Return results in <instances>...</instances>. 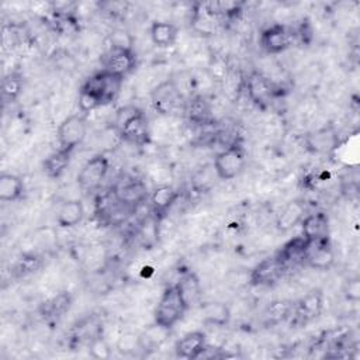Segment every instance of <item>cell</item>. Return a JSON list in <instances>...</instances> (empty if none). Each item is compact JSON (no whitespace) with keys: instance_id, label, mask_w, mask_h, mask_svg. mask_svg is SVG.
<instances>
[{"instance_id":"cell-1","label":"cell","mask_w":360,"mask_h":360,"mask_svg":"<svg viewBox=\"0 0 360 360\" xmlns=\"http://www.w3.org/2000/svg\"><path fill=\"white\" fill-rule=\"evenodd\" d=\"M124 77L100 70L84 80L79 89V108L82 112H90L103 105L111 104L121 93Z\"/></svg>"},{"instance_id":"cell-2","label":"cell","mask_w":360,"mask_h":360,"mask_svg":"<svg viewBox=\"0 0 360 360\" xmlns=\"http://www.w3.org/2000/svg\"><path fill=\"white\" fill-rule=\"evenodd\" d=\"M115 128L122 141L135 146H143L150 139L149 121L135 105H125L117 111Z\"/></svg>"},{"instance_id":"cell-3","label":"cell","mask_w":360,"mask_h":360,"mask_svg":"<svg viewBox=\"0 0 360 360\" xmlns=\"http://www.w3.org/2000/svg\"><path fill=\"white\" fill-rule=\"evenodd\" d=\"M188 304L186 302L180 288L177 284H172L165 288L156 308L153 312V323L172 329L177 322H180L188 309Z\"/></svg>"},{"instance_id":"cell-4","label":"cell","mask_w":360,"mask_h":360,"mask_svg":"<svg viewBox=\"0 0 360 360\" xmlns=\"http://www.w3.org/2000/svg\"><path fill=\"white\" fill-rule=\"evenodd\" d=\"M224 20L225 18L218 7V1L195 3L193 6L190 25L198 35L210 37L218 30Z\"/></svg>"},{"instance_id":"cell-5","label":"cell","mask_w":360,"mask_h":360,"mask_svg":"<svg viewBox=\"0 0 360 360\" xmlns=\"http://www.w3.org/2000/svg\"><path fill=\"white\" fill-rule=\"evenodd\" d=\"M246 165V153L242 145L233 143L217 153L214 159V170L218 179L232 180L238 177Z\"/></svg>"},{"instance_id":"cell-6","label":"cell","mask_w":360,"mask_h":360,"mask_svg":"<svg viewBox=\"0 0 360 360\" xmlns=\"http://www.w3.org/2000/svg\"><path fill=\"white\" fill-rule=\"evenodd\" d=\"M87 121L82 114L68 115L58 127L56 138L59 148L73 152L86 138Z\"/></svg>"},{"instance_id":"cell-7","label":"cell","mask_w":360,"mask_h":360,"mask_svg":"<svg viewBox=\"0 0 360 360\" xmlns=\"http://www.w3.org/2000/svg\"><path fill=\"white\" fill-rule=\"evenodd\" d=\"M103 70L125 77L136 66V56L129 46L111 45L101 56Z\"/></svg>"},{"instance_id":"cell-8","label":"cell","mask_w":360,"mask_h":360,"mask_svg":"<svg viewBox=\"0 0 360 360\" xmlns=\"http://www.w3.org/2000/svg\"><path fill=\"white\" fill-rule=\"evenodd\" d=\"M110 169V162L105 155L98 153L90 158L77 173V184L84 190H94L97 188L104 179L107 177Z\"/></svg>"},{"instance_id":"cell-9","label":"cell","mask_w":360,"mask_h":360,"mask_svg":"<svg viewBox=\"0 0 360 360\" xmlns=\"http://www.w3.org/2000/svg\"><path fill=\"white\" fill-rule=\"evenodd\" d=\"M294 30L288 28L284 24H271L264 28L260 34V46L267 53H281L288 49L294 42Z\"/></svg>"},{"instance_id":"cell-10","label":"cell","mask_w":360,"mask_h":360,"mask_svg":"<svg viewBox=\"0 0 360 360\" xmlns=\"http://www.w3.org/2000/svg\"><path fill=\"white\" fill-rule=\"evenodd\" d=\"M245 87L249 100L260 108L267 107L269 103L276 96L274 84L267 76H264L259 70H253L249 73V76L245 80Z\"/></svg>"},{"instance_id":"cell-11","label":"cell","mask_w":360,"mask_h":360,"mask_svg":"<svg viewBox=\"0 0 360 360\" xmlns=\"http://www.w3.org/2000/svg\"><path fill=\"white\" fill-rule=\"evenodd\" d=\"M150 100L158 112L170 114L180 105L183 96L177 83L173 79H167L152 90Z\"/></svg>"},{"instance_id":"cell-12","label":"cell","mask_w":360,"mask_h":360,"mask_svg":"<svg viewBox=\"0 0 360 360\" xmlns=\"http://www.w3.org/2000/svg\"><path fill=\"white\" fill-rule=\"evenodd\" d=\"M114 195L122 208L135 210L148 198V187L139 179H131L114 188Z\"/></svg>"},{"instance_id":"cell-13","label":"cell","mask_w":360,"mask_h":360,"mask_svg":"<svg viewBox=\"0 0 360 360\" xmlns=\"http://www.w3.org/2000/svg\"><path fill=\"white\" fill-rule=\"evenodd\" d=\"M285 270H287V266L276 255L257 263L250 271L249 278L253 285H271L278 281V278L284 274Z\"/></svg>"},{"instance_id":"cell-14","label":"cell","mask_w":360,"mask_h":360,"mask_svg":"<svg viewBox=\"0 0 360 360\" xmlns=\"http://www.w3.org/2000/svg\"><path fill=\"white\" fill-rule=\"evenodd\" d=\"M207 349V336L202 330H193L183 335L174 343V353L180 359L194 360L202 356Z\"/></svg>"},{"instance_id":"cell-15","label":"cell","mask_w":360,"mask_h":360,"mask_svg":"<svg viewBox=\"0 0 360 360\" xmlns=\"http://www.w3.org/2000/svg\"><path fill=\"white\" fill-rule=\"evenodd\" d=\"M335 252L330 245L329 238L318 242L308 243V249L305 253L304 262L316 270H326L333 264Z\"/></svg>"},{"instance_id":"cell-16","label":"cell","mask_w":360,"mask_h":360,"mask_svg":"<svg viewBox=\"0 0 360 360\" xmlns=\"http://www.w3.org/2000/svg\"><path fill=\"white\" fill-rule=\"evenodd\" d=\"M302 236L308 243L329 238V218L325 212L318 211L304 217L301 221Z\"/></svg>"},{"instance_id":"cell-17","label":"cell","mask_w":360,"mask_h":360,"mask_svg":"<svg viewBox=\"0 0 360 360\" xmlns=\"http://www.w3.org/2000/svg\"><path fill=\"white\" fill-rule=\"evenodd\" d=\"M339 143V136L333 125L322 127L305 138L307 149L312 153H329L332 152Z\"/></svg>"},{"instance_id":"cell-18","label":"cell","mask_w":360,"mask_h":360,"mask_svg":"<svg viewBox=\"0 0 360 360\" xmlns=\"http://www.w3.org/2000/svg\"><path fill=\"white\" fill-rule=\"evenodd\" d=\"M179 193L169 184H163L155 188L150 195V212L158 219L162 221L174 205Z\"/></svg>"},{"instance_id":"cell-19","label":"cell","mask_w":360,"mask_h":360,"mask_svg":"<svg viewBox=\"0 0 360 360\" xmlns=\"http://www.w3.org/2000/svg\"><path fill=\"white\" fill-rule=\"evenodd\" d=\"M305 202L301 200L288 201L278 212L276 218V228L280 232H288L295 228L305 217Z\"/></svg>"},{"instance_id":"cell-20","label":"cell","mask_w":360,"mask_h":360,"mask_svg":"<svg viewBox=\"0 0 360 360\" xmlns=\"http://www.w3.org/2000/svg\"><path fill=\"white\" fill-rule=\"evenodd\" d=\"M323 308V294L321 290H312L307 295H304L295 305L294 311L295 316L302 322H308L319 316Z\"/></svg>"},{"instance_id":"cell-21","label":"cell","mask_w":360,"mask_h":360,"mask_svg":"<svg viewBox=\"0 0 360 360\" xmlns=\"http://www.w3.org/2000/svg\"><path fill=\"white\" fill-rule=\"evenodd\" d=\"M84 217V205L80 200H66L56 212V222L60 228H75Z\"/></svg>"},{"instance_id":"cell-22","label":"cell","mask_w":360,"mask_h":360,"mask_svg":"<svg viewBox=\"0 0 360 360\" xmlns=\"http://www.w3.org/2000/svg\"><path fill=\"white\" fill-rule=\"evenodd\" d=\"M152 42L159 48H170L176 44L179 37V28L169 21H153L149 28Z\"/></svg>"},{"instance_id":"cell-23","label":"cell","mask_w":360,"mask_h":360,"mask_svg":"<svg viewBox=\"0 0 360 360\" xmlns=\"http://www.w3.org/2000/svg\"><path fill=\"white\" fill-rule=\"evenodd\" d=\"M202 322L212 326H225L231 319V309L225 302L211 301L201 305Z\"/></svg>"},{"instance_id":"cell-24","label":"cell","mask_w":360,"mask_h":360,"mask_svg":"<svg viewBox=\"0 0 360 360\" xmlns=\"http://www.w3.org/2000/svg\"><path fill=\"white\" fill-rule=\"evenodd\" d=\"M307 249H308V242L301 235V236H295V238L290 239L287 243H284V246L280 249L277 256L288 267V264L304 262Z\"/></svg>"},{"instance_id":"cell-25","label":"cell","mask_w":360,"mask_h":360,"mask_svg":"<svg viewBox=\"0 0 360 360\" xmlns=\"http://www.w3.org/2000/svg\"><path fill=\"white\" fill-rule=\"evenodd\" d=\"M70 156H72V152L66 150V149H62V148L52 152L42 163L44 173L49 179L60 177L65 173V170L68 169L69 163H70Z\"/></svg>"},{"instance_id":"cell-26","label":"cell","mask_w":360,"mask_h":360,"mask_svg":"<svg viewBox=\"0 0 360 360\" xmlns=\"http://www.w3.org/2000/svg\"><path fill=\"white\" fill-rule=\"evenodd\" d=\"M294 304L288 300H277L267 305L263 312V322L266 326H274L284 322L288 316L292 315Z\"/></svg>"},{"instance_id":"cell-27","label":"cell","mask_w":360,"mask_h":360,"mask_svg":"<svg viewBox=\"0 0 360 360\" xmlns=\"http://www.w3.org/2000/svg\"><path fill=\"white\" fill-rule=\"evenodd\" d=\"M24 183L21 177L13 173H1L0 176V200L4 202H13L22 197Z\"/></svg>"},{"instance_id":"cell-28","label":"cell","mask_w":360,"mask_h":360,"mask_svg":"<svg viewBox=\"0 0 360 360\" xmlns=\"http://www.w3.org/2000/svg\"><path fill=\"white\" fill-rule=\"evenodd\" d=\"M184 112L194 124H204L210 117V104L205 97L194 96L184 103Z\"/></svg>"},{"instance_id":"cell-29","label":"cell","mask_w":360,"mask_h":360,"mask_svg":"<svg viewBox=\"0 0 360 360\" xmlns=\"http://www.w3.org/2000/svg\"><path fill=\"white\" fill-rule=\"evenodd\" d=\"M176 284L179 285V288L181 291L186 302L188 304V307L198 300L201 288H200V281H198V278L194 273L184 274Z\"/></svg>"},{"instance_id":"cell-30","label":"cell","mask_w":360,"mask_h":360,"mask_svg":"<svg viewBox=\"0 0 360 360\" xmlns=\"http://www.w3.org/2000/svg\"><path fill=\"white\" fill-rule=\"evenodd\" d=\"M22 90V79L17 73H8L1 83V93L4 101H14Z\"/></svg>"},{"instance_id":"cell-31","label":"cell","mask_w":360,"mask_h":360,"mask_svg":"<svg viewBox=\"0 0 360 360\" xmlns=\"http://www.w3.org/2000/svg\"><path fill=\"white\" fill-rule=\"evenodd\" d=\"M72 298L70 294L66 291L59 292L56 297H53L51 301H48L45 304V309H46V315L52 316V318H59L62 316L70 307Z\"/></svg>"},{"instance_id":"cell-32","label":"cell","mask_w":360,"mask_h":360,"mask_svg":"<svg viewBox=\"0 0 360 360\" xmlns=\"http://www.w3.org/2000/svg\"><path fill=\"white\" fill-rule=\"evenodd\" d=\"M89 354L97 360H107L111 357L112 350L104 338L96 336L89 343Z\"/></svg>"},{"instance_id":"cell-33","label":"cell","mask_w":360,"mask_h":360,"mask_svg":"<svg viewBox=\"0 0 360 360\" xmlns=\"http://www.w3.org/2000/svg\"><path fill=\"white\" fill-rule=\"evenodd\" d=\"M117 350L122 354H129V353H134L136 350H141V346H139V335H132V333H127L124 335L120 340H118V345H117Z\"/></svg>"},{"instance_id":"cell-34","label":"cell","mask_w":360,"mask_h":360,"mask_svg":"<svg viewBox=\"0 0 360 360\" xmlns=\"http://www.w3.org/2000/svg\"><path fill=\"white\" fill-rule=\"evenodd\" d=\"M343 291H345V297L350 302H357L360 300V280L357 277L349 278Z\"/></svg>"}]
</instances>
